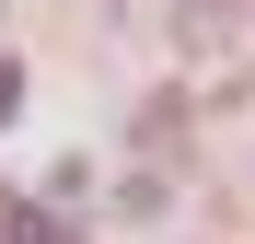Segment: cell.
I'll list each match as a JSON object with an SVG mask.
<instances>
[{
  "mask_svg": "<svg viewBox=\"0 0 255 244\" xmlns=\"http://www.w3.org/2000/svg\"><path fill=\"white\" fill-rule=\"evenodd\" d=\"M232 23H244V0H174V47H186V58H209Z\"/></svg>",
  "mask_w": 255,
  "mask_h": 244,
  "instance_id": "1",
  "label": "cell"
},
{
  "mask_svg": "<svg viewBox=\"0 0 255 244\" xmlns=\"http://www.w3.org/2000/svg\"><path fill=\"white\" fill-rule=\"evenodd\" d=\"M12 93H23V81H12V58H0V116H12Z\"/></svg>",
  "mask_w": 255,
  "mask_h": 244,
  "instance_id": "2",
  "label": "cell"
}]
</instances>
